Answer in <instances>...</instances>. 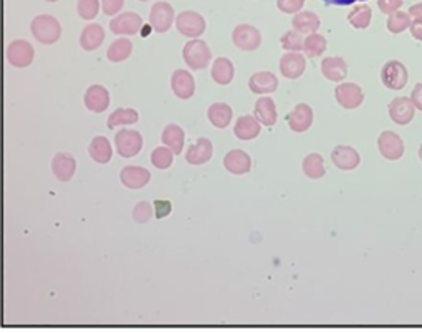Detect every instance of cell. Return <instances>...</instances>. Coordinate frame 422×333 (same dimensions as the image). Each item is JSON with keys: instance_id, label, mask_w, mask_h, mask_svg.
Segmentation results:
<instances>
[{"instance_id": "6da1fadb", "label": "cell", "mask_w": 422, "mask_h": 333, "mask_svg": "<svg viewBox=\"0 0 422 333\" xmlns=\"http://www.w3.org/2000/svg\"><path fill=\"white\" fill-rule=\"evenodd\" d=\"M408 68L398 60L386 61L381 70V80L389 90H403L408 85Z\"/></svg>"}, {"instance_id": "7a4b0ae2", "label": "cell", "mask_w": 422, "mask_h": 333, "mask_svg": "<svg viewBox=\"0 0 422 333\" xmlns=\"http://www.w3.org/2000/svg\"><path fill=\"white\" fill-rule=\"evenodd\" d=\"M232 40L235 47L240 48L242 52H255L262 43V34L254 25L242 24L234 29Z\"/></svg>"}, {"instance_id": "3957f363", "label": "cell", "mask_w": 422, "mask_h": 333, "mask_svg": "<svg viewBox=\"0 0 422 333\" xmlns=\"http://www.w3.org/2000/svg\"><path fill=\"white\" fill-rule=\"evenodd\" d=\"M212 53L202 40H192L184 47V60L192 70H202L210 63Z\"/></svg>"}, {"instance_id": "277c9868", "label": "cell", "mask_w": 422, "mask_h": 333, "mask_svg": "<svg viewBox=\"0 0 422 333\" xmlns=\"http://www.w3.org/2000/svg\"><path fill=\"white\" fill-rule=\"evenodd\" d=\"M378 148L381 156L389 161H398L404 155V141L394 131H383L378 138Z\"/></svg>"}, {"instance_id": "5b68a950", "label": "cell", "mask_w": 422, "mask_h": 333, "mask_svg": "<svg viewBox=\"0 0 422 333\" xmlns=\"http://www.w3.org/2000/svg\"><path fill=\"white\" fill-rule=\"evenodd\" d=\"M334 98H336V101L343 108L354 110L358 108V106H361L364 101V93L361 86L356 83H341L334 90Z\"/></svg>"}, {"instance_id": "8992f818", "label": "cell", "mask_w": 422, "mask_h": 333, "mask_svg": "<svg viewBox=\"0 0 422 333\" xmlns=\"http://www.w3.org/2000/svg\"><path fill=\"white\" fill-rule=\"evenodd\" d=\"M177 29L186 37L195 39L205 32V20L200 14L187 10V12H182L179 15Z\"/></svg>"}, {"instance_id": "52a82bcc", "label": "cell", "mask_w": 422, "mask_h": 333, "mask_svg": "<svg viewBox=\"0 0 422 333\" xmlns=\"http://www.w3.org/2000/svg\"><path fill=\"white\" fill-rule=\"evenodd\" d=\"M414 105L411 98H406V96H398L389 103V116L396 125H409L414 118Z\"/></svg>"}, {"instance_id": "ba28073f", "label": "cell", "mask_w": 422, "mask_h": 333, "mask_svg": "<svg viewBox=\"0 0 422 333\" xmlns=\"http://www.w3.org/2000/svg\"><path fill=\"white\" fill-rule=\"evenodd\" d=\"M288 126L295 133H305L313 125V110L307 103L297 105L287 116Z\"/></svg>"}, {"instance_id": "9c48e42d", "label": "cell", "mask_w": 422, "mask_h": 333, "mask_svg": "<svg viewBox=\"0 0 422 333\" xmlns=\"http://www.w3.org/2000/svg\"><path fill=\"white\" fill-rule=\"evenodd\" d=\"M333 165L338 169H343V171H351V169H356L359 166V153L351 146H336L331 153Z\"/></svg>"}, {"instance_id": "30bf717a", "label": "cell", "mask_w": 422, "mask_h": 333, "mask_svg": "<svg viewBox=\"0 0 422 333\" xmlns=\"http://www.w3.org/2000/svg\"><path fill=\"white\" fill-rule=\"evenodd\" d=\"M305 66H307L305 56H303L300 52L285 53L280 58V71L282 75L288 80H297L298 76H302L303 71H305Z\"/></svg>"}, {"instance_id": "8fae6325", "label": "cell", "mask_w": 422, "mask_h": 333, "mask_svg": "<svg viewBox=\"0 0 422 333\" xmlns=\"http://www.w3.org/2000/svg\"><path fill=\"white\" fill-rule=\"evenodd\" d=\"M249 88L257 95L274 93L279 88V80L272 71H259L254 73L249 80Z\"/></svg>"}, {"instance_id": "7c38bea8", "label": "cell", "mask_w": 422, "mask_h": 333, "mask_svg": "<svg viewBox=\"0 0 422 333\" xmlns=\"http://www.w3.org/2000/svg\"><path fill=\"white\" fill-rule=\"evenodd\" d=\"M321 73L326 76L329 81H341L348 75V65L341 56H326L321 61Z\"/></svg>"}, {"instance_id": "4fadbf2b", "label": "cell", "mask_w": 422, "mask_h": 333, "mask_svg": "<svg viewBox=\"0 0 422 333\" xmlns=\"http://www.w3.org/2000/svg\"><path fill=\"white\" fill-rule=\"evenodd\" d=\"M224 166L229 173L240 176V174H245V173L250 171L252 160H250V156L247 155L245 151L232 150V151H229L227 155H225Z\"/></svg>"}, {"instance_id": "5bb4252c", "label": "cell", "mask_w": 422, "mask_h": 333, "mask_svg": "<svg viewBox=\"0 0 422 333\" xmlns=\"http://www.w3.org/2000/svg\"><path fill=\"white\" fill-rule=\"evenodd\" d=\"M235 136L242 141H250L260 135V123L255 116L252 115H244L240 116L235 123L234 128Z\"/></svg>"}, {"instance_id": "9a60e30c", "label": "cell", "mask_w": 422, "mask_h": 333, "mask_svg": "<svg viewBox=\"0 0 422 333\" xmlns=\"http://www.w3.org/2000/svg\"><path fill=\"white\" fill-rule=\"evenodd\" d=\"M255 118L259 123L265 126H274L277 123V118H279V113H277L275 101L270 98V96H262V98L257 100L255 103Z\"/></svg>"}, {"instance_id": "2e32d148", "label": "cell", "mask_w": 422, "mask_h": 333, "mask_svg": "<svg viewBox=\"0 0 422 333\" xmlns=\"http://www.w3.org/2000/svg\"><path fill=\"white\" fill-rule=\"evenodd\" d=\"M292 25L293 29H295V32L302 34V35H310V34H315L318 29H320V17H318L316 14L313 12H308V10H305V12H298L295 14V17H293L292 20Z\"/></svg>"}, {"instance_id": "e0dca14e", "label": "cell", "mask_w": 422, "mask_h": 333, "mask_svg": "<svg viewBox=\"0 0 422 333\" xmlns=\"http://www.w3.org/2000/svg\"><path fill=\"white\" fill-rule=\"evenodd\" d=\"M212 153L214 148L210 140H207V138H199L197 143L189 148L186 158L190 165H204V163H207L212 158Z\"/></svg>"}, {"instance_id": "ac0fdd59", "label": "cell", "mask_w": 422, "mask_h": 333, "mask_svg": "<svg viewBox=\"0 0 422 333\" xmlns=\"http://www.w3.org/2000/svg\"><path fill=\"white\" fill-rule=\"evenodd\" d=\"M173 90L179 98H190L194 95L195 83L192 75L186 70H177L176 73L173 75Z\"/></svg>"}, {"instance_id": "d6986e66", "label": "cell", "mask_w": 422, "mask_h": 333, "mask_svg": "<svg viewBox=\"0 0 422 333\" xmlns=\"http://www.w3.org/2000/svg\"><path fill=\"white\" fill-rule=\"evenodd\" d=\"M212 78L215 83L219 85H229L230 81L234 80V75H235V68H234V63L230 61L229 58H217L214 61L212 65Z\"/></svg>"}, {"instance_id": "ffe728a7", "label": "cell", "mask_w": 422, "mask_h": 333, "mask_svg": "<svg viewBox=\"0 0 422 333\" xmlns=\"http://www.w3.org/2000/svg\"><path fill=\"white\" fill-rule=\"evenodd\" d=\"M173 19H174V12H173L171 5L163 4V2L154 5L151 20H153L154 29H156L158 32H164V30H168L169 27H171Z\"/></svg>"}, {"instance_id": "44dd1931", "label": "cell", "mask_w": 422, "mask_h": 333, "mask_svg": "<svg viewBox=\"0 0 422 333\" xmlns=\"http://www.w3.org/2000/svg\"><path fill=\"white\" fill-rule=\"evenodd\" d=\"M207 115L210 123H212L215 128H220V130L227 128L230 125V121H232V108H230L227 103H214L209 108Z\"/></svg>"}, {"instance_id": "7402d4cb", "label": "cell", "mask_w": 422, "mask_h": 333, "mask_svg": "<svg viewBox=\"0 0 422 333\" xmlns=\"http://www.w3.org/2000/svg\"><path fill=\"white\" fill-rule=\"evenodd\" d=\"M371 7L366 4H358L354 5L351 12L348 15V22L353 25L354 29H368L371 24Z\"/></svg>"}, {"instance_id": "603a6c76", "label": "cell", "mask_w": 422, "mask_h": 333, "mask_svg": "<svg viewBox=\"0 0 422 333\" xmlns=\"http://www.w3.org/2000/svg\"><path fill=\"white\" fill-rule=\"evenodd\" d=\"M303 173L307 174L310 179H320L325 176V163H323L321 155L318 153H312L305 158L303 161Z\"/></svg>"}, {"instance_id": "cb8c5ba5", "label": "cell", "mask_w": 422, "mask_h": 333, "mask_svg": "<svg viewBox=\"0 0 422 333\" xmlns=\"http://www.w3.org/2000/svg\"><path fill=\"white\" fill-rule=\"evenodd\" d=\"M303 50L310 58H316L326 50V39L320 34H310L307 39H303Z\"/></svg>"}, {"instance_id": "d4e9b609", "label": "cell", "mask_w": 422, "mask_h": 333, "mask_svg": "<svg viewBox=\"0 0 422 333\" xmlns=\"http://www.w3.org/2000/svg\"><path fill=\"white\" fill-rule=\"evenodd\" d=\"M411 15L408 12H401V10H396L394 14H389L388 22H386V27L391 34H401L404 32L406 29L411 27Z\"/></svg>"}, {"instance_id": "484cf974", "label": "cell", "mask_w": 422, "mask_h": 333, "mask_svg": "<svg viewBox=\"0 0 422 333\" xmlns=\"http://www.w3.org/2000/svg\"><path fill=\"white\" fill-rule=\"evenodd\" d=\"M163 140L168 146H171V150L174 153H181L182 145H184V131L179 126L171 125L168 126L166 131H164Z\"/></svg>"}, {"instance_id": "4316f807", "label": "cell", "mask_w": 422, "mask_h": 333, "mask_svg": "<svg viewBox=\"0 0 422 333\" xmlns=\"http://www.w3.org/2000/svg\"><path fill=\"white\" fill-rule=\"evenodd\" d=\"M282 47L285 50H288V52H302V50H303L302 34L295 32V30H292V32H287L282 37Z\"/></svg>"}, {"instance_id": "83f0119b", "label": "cell", "mask_w": 422, "mask_h": 333, "mask_svg": "<svg viewBox=\"0 0 422 333\" xmlns=\"http://www.w3.org/2000/svg\"><path fill=\"white\" fill-rule=\"evenodd\" d=\"M305 5V0H277V7L283 14H298Z\"/></svg>"}, {"instance_id": "f1b7e54d", "label": "cell", "mask_w": 422, "mask_h": 333, "mask_svg": "<svg viewBox=\"0 0 422 333\" xmlns=\"http://www.w3.org/2000/svg\"><path fill=\"white\" fill-rule=\"evenodd\" d=\"M153 160L158 168H168L173 163V155L168 150H164V148H159L158 151H154Z\"/></svg>"}, {"instance_id": "f546056e", "label": "cell", "mask_w": 422, "mask_h": 333, "mask_svg": "<svg viewBox=\"0 0 422 333\" xmlns=\"http://www.w3.org/2000/svg\"><path fill=\"white\" fill-rule=\"evenodd\" d=\"M404 0H378V5L384 14L389 15V14H394L396 10H399Z\"/></svg>"}, {"instance_id": "4dcf8cb0", "label": "cell", "mask_w": 422, "mask_h": 333, "mask_svg": "<svg viewBox=\"0 0 422 333\" xmlns=\"http://www.w3.org/2000/svg\"><path fill=\"white\" fill-rule=\"evenodd\" d=\"M411 101H413L414 108L422 111V83H418L413 88V93H411Z\"/></svg>"}, {"instance_id": "1f68e13d", "label": "cell", "mask_w": 422, "mask_h": 333, "mask_svg": "<svg viewBox=\"0 0 422 333\" xmlns=\"http://www.w3.org/2000/svg\"><path fill=\"white\" fill-rule=\"evenodd\" d=\"M408 14L411 15V19L418 20V22H422V2L411 5V9H409Z\"/></svg>"}, {"instance_id": "d6a6232c", "label": "cell", "mask_w": 422, "mask_h": 333, "mask_svg": "<svg viewBox=\"0 0 422 333\" xmlns=\"http://www.w3.org/2000/svg\"><path fill=\"white\" fill-rule=\"evenodd\" d=\"M411 34H413V37L416 40H421L422 42V22H418V20H414L413 24H411Z\"/></svg>"}, {"instance_id": "836d02e7", "label": "cell", "mask_w": 422, "mask_h": 333, "mask_svg": "<svg viewBox=\"0 0 422 333\" xmlns=\"http://www.w3.org/2000/svg\"><path fill=\"white\" fill-rule=\"evenodd\" d=\"M323 2H326L329 5H351V4H356V2H364V0H323Z\"/></svg>"}, {"instance_id": "e575fe53", "label": "cell", "mask_w": 422, "mask_h": 333, "mask_svg": "<svg viewBox=\"0 0 422 333\" xmlns=\"http://www.w3.org/2000/svg\"><path fill=\"white\" fill-rule=\"evenodd\" d=\"M419 158H421V161H422V145H421V148H419Z\"/></svg>"}]
</instances>
